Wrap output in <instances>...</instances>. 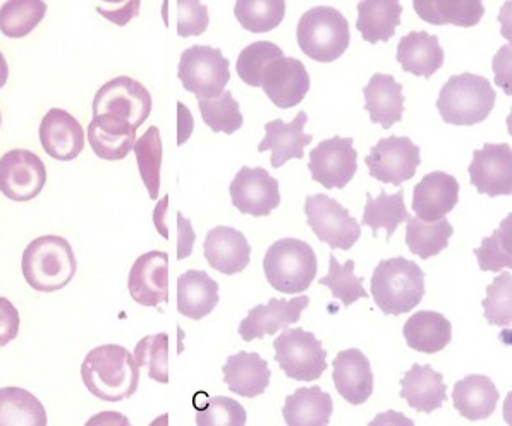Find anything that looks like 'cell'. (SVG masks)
Listing matches in <instances>:
<instances>
[{
  "label": "cell",
  "mask_w": 512,
  "mask_h": 426,
  "mask_svg": "<svg viewBox=\"0 0 512 426\" xmlns=\"http://www.w3.org/2000/svg\"><path fill=\"white\" fill-rule=\"evenodd\" d=\"M224 382L234 394L241 397L262 396L270 385L269 363L263 360L258 353H246L239 351L234 356L227 358V363L222 368Z\"/></svg>",
  "instance_id": "4316f807"
},
{
  "label": "cell",
  "mask_w": 512,
  "mask_h": 426,
  "mask_svg": "<svg viewBox=\"0 0 512 426\" xmlns=\"http://www.w3.org/2000/svg\"><path fill=\"white\" fill-rule=\"evenodd\" d=\"M219 303V284L203 270H188L177 279V311L191 320H202Z\"/></svg>",
  "instance_id": "83f0119b"
},
{
  "label": "cell",
  "mask_w": 512,
  "mask_h": 426,
  "mask_svg": "<svg viewBox=\"0 0 512 426\" xmlns=\"http://www.w3.org/2000/svg\"><path fill=\"white\" fill-rule=\"evenodd\" d=\"M511 226L512 215L509 213L506 219L502 220L499 229L494 231L492 236L483 239L480 248H476L475 256L483 272L497 274L502 268L511 270Z\"/></svg>",
  "instance_id": "b9f144b4"
},
{
  "label": "cell",
  "mask_w": 512,
  "mask_h": 426,
  "mask_svg": "<svg viewBox=\"0 0 512 426\" xmlns=\"http://www.w3.org/2000/svg\"><path fill=\"white\" fill-rule=\"evenodd\" d=\"M21 267L31 289L38 293H55L74 279L78 262L68 239L49 234L28 244Z\"/></svg>",
  "instance_id": "7a4b0ae2"
},
{
  "label": "cell",
  "mask_w": 512,
  "mask_h": 426,
  "mask_svg": "<svg viewBox=\"0 0 512 426\" xmlns=\"http://www.w3.org/2000/svg\"><path fill=\"white\" fill-rule=\"evenodd\" d=\"M263 272L275 291L282 294L305 293L317 277V253L301 239H279L263 258Z\"/></svg>",
  "instance_id": "5b68a950"
},
{
  "label": "cell",
  "mask_w": 512,
  "mask_h": 426,
  "mask_svg": "<svg viewBox=\"0 0 512 426\" xmlns=\"http://www.w3.org/2000/svg\"><path fill=\"white\" fill-rule=\"evenodd\" d=\"M246 409L243 404L231 397H210L205 408H198L196 425L198 426H244Z\"/></svg>",
  "instance_id": "7dc6e473"
},
{
  "label": "cell",
  "mask_w": 512,
  "mask_h": 426,
  "mask_svg": "<svg viewBox=\"0 0 512 426\" xmlns=\"http://www.w3.org/2000/svg\"><path fill=\"white\" fill-rule=\"evenodd\" d=\"M47 184V169L37 153L11 150L0 159V193L9 200H35Z\"/></svg>",
  "instance_id": "7c38bea8"
},
{
  "label": "cell",
  "mask_w": 512,
  "mask_h": 426,
  "mask_svg": "<svg viewBox=\"0 0 512 426\" xmlns=\"http://www.w3.org/2000/svg\"><path fill=\"white\" fill-rule=\"evenodd\" d=\"M306 122H308V114L299 112L293 121L287 122L282 119H275L265 124V138L258 145V152H272L270 164L274 169H279L282 165L293 159H303L305 155V147L313 141L311 134H306Z\"/></svg>",
  "instance_id": "44dd1931"
},
{
  "label": "cell",
  "mask_w": 512,
  "mask_h": 426,
  "mask_svg": "<svg viewBox=\"0 0 512 426\" xmlns=\"http://www.w3.org/2000/svg\"><path fill=\"white\" fill-rule=\"evenodd\" d=\"M425 296V272L399 256L378 263L372 275V298L385 315L399 317L420 305Z\"/></svg>",
  "instance_id": "3957f363"
},
{
  "label": "cell",
  "mask_w": 512,
  "mask_h": 426,
  "mask_svg": "<svg viewBox=\"0 0 512 426\" xmlns=\"http://www.w3.org/2000/svg\"><path fill=\"white\" fill-rule=\"evenodd\" d=\"M401 397L406 399L409 408L418 413H433L444 406L447 399V385L444 377L435 372L430 365L411 366L401 380Z\"/></svg>",
  "instance_id": "f1b7e54d"
},
{
  "label": "cell",
  "mask_w": 512,
  "mask_h": 426,
  "mask_svg": "<svg viewBox=\"0 0 512 426\" xmlns=\"http://www.w3.org/2000/svg\"><path fill=\"white\" fill-rule=\"evenodd\" d=\"M332 368V380L344 401L361 406L372 397V365L360 349L341 351L332 361Z\"/></svg>",
  "instance_id": "7402d4cb"
},
{
  "label": "cell",
  "mask_w": 512,
  "mask_h": 426,
  "mask_svg": "<svg viewBox=\"0 0 512 426\" xmlns=\"http://www.w3.org/2000/svg\"><path fill=\"white\" fill-rule=\"evenodd\" d=\"M167 205H169V196H165L164 200L159 201V205H157V210L153 213V222H155V227L159 229L160 236L162 238H169V229L164 224L165 217H167Z\"/></svg>",
  "instance_id": "11a10c76"
},
{
  "label": "cell",
  "mask_w": 512,
  "mask_h": 426,
  "mask_svg": "<svg viewBox=\"0 0 512 426\" xmlns=\"http://www.w3.org/2000/svg\"><path fill=\"white\" fill-rule=\"evenodd\" d=\"M494 73L497 85L511 97V45H504L494 57Z\"/></svg>",
  "instance_id": "816d5d0a"
},
{
  "label": "cell",
  "mask_w": 512,
  "mask_h": 426,
  "mask_svg": "<svg viewBox=\"0 0 512 426\" xmlns=\"http://www.w3.org/2000/svg\"><path fill=\"white\" fill-rule=\"evenodd\" d=\"M310 305L308 296L293 299H270L269 305L251 308L248 317L239 323V335L244 342L263 339L265 335H274L293 323H298L301 313Z\"/></svg>",
  "instance_id": "ac0fdd59"
},
{
  "label": "cell",
  "mask_w": 512,
  "mask_h": 426,
  "mask_svg": "<svg viewBox=\"0 0 512 426\" xmlns=\"http://www.w3.org/2000/svg\"><path fill=\"white\" fill-rule=\"evenodd\" d=\"M365 277L354 275V260L341 265L334 255H330L329 274L324 279L318 280L320 286L329 287L332 291V298L341 299L344 308L356 303L358 299H366L370 294L366 293L363 287Z\"/></svg>",
  "instance_id": "60d3db41"
},
{
  "label": "cell",
  "mask_w": 512,
  "mask_h": 426,
  "mask_svg": "<svg viewBox=\"0 0 512 426\" xmlns=\"http://www.w3.org/2000/svg\"><path fill=\"white\" fill-rule=\"evenodd\" d=\"M42 402L21 387L0 389V426H47Z\"/></svg>",
  "instance_id": "e575fe53"
},
{
  "label": "cell",
  "mask_w": 512,
  "mask_h": 426,
  "mask_svg": "<svg viewBox=\"0 0 512 426\" xmlns=\"http://www.w3.org/2000/svg\"><path fill=\"white\" fill-rule=\"evenodd\" d=\"M177 6V35L181 38L200 37L207 31L208 7L198 0H179Z\"/></svg>",
  "instance_id": "c3c4849f"
},
{
  "label": "cell",
  "mask_w": 512,
  "mask_h": 426,
  "mask_svg": "<svg viewBox=\"0 0 512 426\" xmlns=\"http://www.w3.org/2000/svg\"><path fill=\"white\" fill-rule=\"evenodd\" d=\"M512 275L511 272H502L495 277L494 282L487 287V298L483 299L482 306L485 318L490 325L497 327H511Z\"/></svg>",
  "instance_id": "bcb514c9"
},
{
  "label": "cell",
  "mask_w": 512,
  "mask_h": 426,
  "mask_svg": "<svg viewBox=\"0 0 512 426\" xmlns=\"http://www.w3.org/2000/svg\"><path fill=\"white\" fill-rule=\"evenodd\" d=\"M499 389L492 378L485 375H468L454 385L452 402L458 413L470 421L487 420L495 413L499 402Z\"/></svg>",
  "instance_id": "f546056e"
},
{
  "label": "cell",
  "mask_w": 512,
  "mask_h": 426,
  "mask_svg": "<svg viewBox=\"0 0 512 426\" xmlns=\"http://www.w3.org/2000/svg\"><path fill=\"white\" fill-rule=\"evenodd\" d=\"M403 6L397 0H363L356 28L368 43L389 42L401 25Z\"/></svg>",
  "instance_id": "1f68e13d"
},
{
  "label": "cell",
  "mask_w": 512,
  "mask_h": 426,
  "mask_svg": "<svg viewBox=\"0 0 512 426\" xmlns=\"http://www.w3.org/2000/svg\"><path fill=\"white\" fill-rule=\"evenodd\" d=\"M396 59L404 73L430 80L444 66L445 55L435 35L427 31H411L399 40Z\"/></svg>",
  "instance_id": "484cf974"
},
{
  "label": "cell",
  "mask_w": 512,
  "mask_h": 426,
  "mask_svg": "<svg viewBox=\"0 0 512 426\" xmlns=\"http://www.w3.org/2000/svg\"><path fill=\"white\" fill-rule=\"evenodd\" d=\"M0 126H2V114H0Z\"/></svg>",
  "instance_id": "6f0895ef"
},
{
  "label": "cell",
  "mask_w": 512,
  "mask_h": 426,
  "mask_svg": "<svg viewBox=\"0 0 512 426\" xmlns=\"http://www.w3.org/2000/svg\"><path fill=\"white\" fill-rule=\"evenodd\" d=\"M234 16L244 30L251 33H269L281 25L286 16L284 0H238Z\"/></svg>",
  "instance_id": "ab89813d"
},
{
  "label": "cell",
  "mask_w": 512,
  "mask_h": 426,
  "mask_svg": "<svg viewBox=\"0 0 512 426\" xmlns=\"http://www.w3.org/2000/svg\"><path fill=\"white\" fill-rule=\"evenodd\" d=\"M406 244L413 255L421 260H428L439 255L449 246V239L454 234V227L449 220L440 219L437 222H423L418 217L408 215L406 219Z\"/></svg>",
  "instance_id": "d590c367"
},
{
  "label": "cell",
  "mask_w": 512,
  "mask_h": 426,
  "mask_svg": "<svg viewBox=\"0 0 512 426\" xmlns=\"http://www.w3.org/2000/svg\"><path fill=\"white\" fill-rule=\"evenodd\" d=\"M47 14L43 0H7L0 6V33L7 38H25Z\"/></svg>",
  "instance_id": "74e56055"
},
{
  "label": "cell",
  "mask_w": 512,
  "mask_h": 426,
  "mask_svg": "<svg viewBox=\"0 0 512 426\" xmlns=\"http://www.w3.org/2000/svg\"><path fill=\"white\" fill-rule=\"evenodd\" d=\"M177 114H179V136H177V145H184L189 140V134L193 133L195 122L193 117L186 109V105L177 104Z\"/></svg>",
  "instance_id": "db71d44e"
},
{
  "label": "cell",
  "mask_w": 512,
  "mask_h": 426,
  "mask_svg": "<svg viewBox=\"0 0 512 426\" xmlns=\"http://www.w3.org/2000/svg\"><path fill=\"white\" fill-rule=\"evenodd\" d=\"M234 207L244 215L267 217L281 205L279 181L262 167H243L229 186Z\"/></svg>",
  "instance_id": "5bb4252c"
},
{
  "label": "cell",
  "mask_w": 512,
  "mask_h": 426,
  "mask_svg": "<svg viewBox=\"0 0 512 426\" xmlns=\"http://www.w3.org/2000/svg\"><path fill=\"white\" fill-rule=\"evenodd\" d=\"M458 203V179L447 172H430L413 189V210L423 222L445 219Z\"/></svg>",
  "instance_id": "ffe728a7"
},
{
  "label": "cell",
  "mask_w": 512,
  "mask_h": 426,
  "mask_svg": "<svg viewBox=\"0 0 512 426\" xmlns=\"http://www.w3.org/2000/svg\"><path fill=\"white\" fill-rule=\"evenodd\" d=\"M408 210L404 205V189H399L396 195H387L380 191L378 198L366 195L365 213L361 219V226L370 227L373 238H377L378 231H387V241H391L397 227L408 219Z\"/></svg>",
  "instance_id": "8d00e7d4"
},
{
  "label": "cell",
  "mask_w": 512,
  "mask_h": 426,
  "mask_svg": "<svg viewBox=\"0 0 512 426\" xmlns=\"http://www.w3.org/2000/svg\"><path fill=\"white\" fill-rule=\"evenodd\" d=\"M284 52L281 47H277L272 42H255L248 45L243 52L239 54L238 62H236V71L241 80L248 86L260 88L262 86V76L265 69L277 61L282 59Z\"/></svg>",
  "instance_id": "ee69618b"
},
{
  "label": "cell",
  "mask_w": 512,
  "mask_h": 426,
  "mask_svg": "<svg viewBox=\"0 0 512 426\" xmlns=\"http://www.w3.org/2000/svg\"><path fill=\"white\" fill-rule=\"evenodd\" d=\"M298 45L303 54L317 62H334L351 42L348 19L330 6L311 7L298 23Z\"/></svg>",
  "instance_id": "8992f818"
},
{
  "label": "cell",
  "mask_w": 512,
  "mask_h": 426,
  "mask_svg": "<svg viewBox=\"0 0 512 426\" xmlns=\"http://www.w3.org/2000/svg\"><path fill=\"white\" fill-rule=\"evenodd\" d=\"M128 289L136 303L157 308L169 303V255L148 251L141 255L129 272Z\"/></svg>",
  "instance_id": "2e32d148"
},
{
  "label": "cell",
  "mask_w": 512,
  "mask_h": 426,
  "mask_svg": "<svg viewBox=\"0 0 512 426\" xmlns=\"http://www.w3.org/2000/svg\"><path fill=\"white\" fill-rule=\"evenodd\" d=\"M470 181L478 193L490 196L512 195V150L507 143H487L473 152L468 167Z\"/></svg>",
  "instance_id": "9a60e30c"
},
{
  "label": "cell",
  "mask_w": 512,
  "mask_h": 426,
  "mask_svg": "<svg viewBox=\"0 0 512 426\" xmlns=\"http://www.w3.org/2000/svg\"><path fill=\"white\" fill-rule=\"evenodd\" d=\"M365 110L373 124L391 129L396 122L403 121V85L397 83L392 74H373L372 80L363 88Z\"/></svg>",
  "instance_id": "d4e9b609"
},
{
  "label": "cell",
  "mask_w": 512,
  "mask_h": 426,
  "mask_svg": "<svg viewBox=\"0 0 512 426\" xmlns=\"http://www.w3.org/2000/svg\"><path fill=\"white\" fill-rule=\"evenodd\" d=\"M365 164L373 179L401 186L415 177L421 164V150L408 136L382 138L366 157Z\"/></svg>",
  "instance_id": "8fae6325"
},
{
  "label": "cell",
  "mask_w": 512,
  "mask_h": 426,
  "mask_svg": "<svg viewBox=\"0 0 512 426\" xmlns=\"http://www.w3.org/2000/svg\"><path fill=\"white\" fill-rule=\"evenodd\" d=\"M334 411L330 394L320 387H301L289 396L282 416L289 426H327Z\"/></svg>",
  "instance_id": "d6a6232c"
},
{
  "label": "cell",
  "mask_w": 512,
  "mask_h": 426,
  "mask_svg": "<svg viewBox=\"0 0 512 426\" xmlns=\"http://www.w3.org/2000/svg\"><path fill=\"white\" fill-rule=\"evenodd\" d=\"M495 100L494 86L487 78L464 73L451 76L442 86L437 109L447 124L475 126L492 114Z\"/></svg>",
  "instance_id": "277c9868"
},
{
  "label": "cell",
  "mask_w": 512,
  "mask_h": 426,
  "mask_svg": "<svg viewBox=\"0 0 512 426\" xmlns=\"http://www.w3.org/2000/svg\"><path fill=\"white\" fill-rule=\"evenodd\" d=\"M203 255L208 265L220 274L234 275L250 265L251 246L243 232L234 227L219 226L208 231Z\"/></svg>",
  "instance_id": "603a6c76"
},
{
  "label": "cell",
  "mask_w": 512,
  "mask_h": 426,
  "mask_svg": "<svg viewBox=\"0 0 512 426\" xmlns=\"http://www.w3.org/2000/svg\"><path fill=\"white\" fill-rule=\"evenodd\" d=\"M310 74L305 64L294 57H282L272 62L262 76L263 92L279 109H293L310 92Z\"/></svg>",
  "instance_id": "e0dca14e"
},
{
  "label": "cell",
  "mask_w": 512,
  "mask_h": 426,
  "mask_svg": "<svg viewBox=\"0 0 512 426\" xmlns=\"http://www.w3.org/2000/svg\"><path fill=\"white\" fill-rule=\"evenodd\" d=\"M177 227H179V239H177V260H184L191 255L195 244V231L183 213L177 215Z\"/></svg>",
  "instance_id": "f5cc1de1"
},
{
  "label": "cell",
  "mask_w": 512,
  "mask_h": 426,
  "mask_svg": "<svg viewBox=\"0 0 512 426\" xmlns=\"http://www.w3.org/2000/svg\"><path fill=\"white\" fill-rule=\"evenodd\" d=\"M135 361L140 368H147L148 377L167 384L169 382V337L164 332L143 337L135 347Z\"/></svg>",
  "instance_id": "f6af8a7d"
},
{
  "label": "cell",
  "mask_w": 512,
  "mask_h": 426,
  "mask_svg": "<svg viewBox=\"0 0 512 426\" xmlns=\"http://www.w3.org/2000/svg\"><path fill=\"white\" fill-rule=\"evenodd\" d=\"M416 14L430 25H454L471 28L485 14L482 0H415Z\"/></svg>",
  "instance_id": "836d02e7"
},
{
  "label": "cell",
  "mask_w": 512,
  "mask_h": 426,
  "mask_svg": "<svg viewBox=\"0 0 512 426\" xmlns=\"http://www.w3.org/2000/svg\"><path fill=\"white\" fill-rule=\"evenodd\" d=\"M140 0H128V2H117L110 6H97V13L102 18L107 19L110 23L117 26L128 25L131 19L136 18L140 14Z\"/></svg>",
  "instance_id": "f907efd6"
},
{
  "label": "cell",
  "mask_w": 512,
  "mask_h": 426,
  "mask_svg": "<svg viewBox=\"0 0 512 426\" xmlns=\"http://www.w3.org/2000/svg\"><path fill=\"white\" fill-rule=\"evenodd\" d=\"M19 313L9 299L0 296V347L13 342L19 334Z\"/></svg>",
  "instance_id": "681fc988"
},
{
  "label": "cell",
  "mask_w": 512,
  "mask_h": 426,
  "mask_svg": "<svg viewBox=\"0 0 512 426\" xmlns=\"http://www.w3.org/2000/svg\"><path fill=\"white\" fill-rule=\"evenodd\" d=\"M136 162L140 169V176L143 184L147 188L148 195L152 200L159 198L160 191V172H162V157H164V148H162V136L157 126L148 128L136 140L135 148Z\"/></svg>",
  "instance_id": "f35d334b"
},
{
  "label": "cell",
  "mask_w": 512,
  "mask_h": 426,
  "mask_svg": "<svg viewBox=\"0 0 512 426\" xmlns=\"http://www.w3.org/2000/svg\"><path fill=\"white\" fill-rule=\"evenodd\" d=\"M7 80H9V64L4 54L0 52V90L6 86Z\"/></svg>",
  "instance_id": "9f6ffc18"
},
{
  "label": "cell",
  "mask_w": 512,
  "mask_h": 426,
  "mask_svg": "<svg viewBox=\"0 0 512 426\" xmlns=\"http://www.w3.org/2000/svg\"><path fill=\"white\" fill-rule=\"evenodd\" d=\"M136 129L121 117L95 116L88 126V141L98 159H126L136 145Z\"/></svg>",
  "instance_id": "cb8c5ba5"
},
{
  "label": "cell",
  "mask_w": 512,
  "mask_h": 426,
  "mask_svg": "<svg viewBox=\"0 0 512 426\" xmlns=\"http://www.w3.org/2000/svg\"><path fill=\"white\" fill-rule=\"evenodd\" d=\"M152 95L140 81L117 76L107 81L93 98V117L109 114L128 121L133 128L145 124L152 112Z\"/></svg>",
  "instance_id": "30bf717a"
},
{
  "label": "cell",
  "mask_w": 512,
  "mask_h": 426,
  "mask_svg": "<svg viewBox=\"0 0 512 426\" xmlns=\"http://www.w3.org/2000/svg\"><path fill=\"white\" fill-rule=\"evenodd\" d=\"M45 153L59 162L78 159L85 148L83 126L68 110L50 109L38 129Z\"/></svg>",
  "instance_id": "d6986e66"
},
{
  "label": "cell",
  "mask_w": 512,
  "mask_h": 426,
  "mask_svg": "<svg viewBox=\"0 0 512 426\" xmlns=\"http://www.w3.org/2000/svg\"><path fill=\"white\" fill-rule=\"evenodd\" d=\"M308 226L332 250L348 251L361 238V226L348 208L327 195L308 196L305 203Z\"/></svg>",
  "instance_id": "9c48e42d"
},
{
  "label": "cell",
  "mask_w": 512,
  "mask_h": 426,
  "mask_svg": "<svg viewBox=\"0 0 512 426\" xmlns=\"http://www.w3.org/2000/svg\"><path fill=\"white\" fill-rule=\"evenodd\" d=\"M203 121L214 133L234 134L243 128L244 117L238 100L231 92H224L220 97L198 102Z\"/></svg>",
  "instance_id": "7bdbcfd3"
},
{
  "label": "cell",
  "mask_w": 512,
  "mask_h": 426,
  "mask_svg": "<svg viewBox=\"0 0 512 426\" xmlns=\"http://www.w3.org/2000/svg\"><path fill=\"white\" fill-rule=\"evenodd\" d=\"M353 138L334 136L310 152L311 177L325 189H344L358 172V152Z\"/></svg>",
  "instance_id": "4fadbf2b"
},
{
  "label": "cell",
  "mask_w": 512,
  "mask_h": 426,
  "mask_svg": "<svg viewBox=\"0 0 512 426\" xmlns=\"http://www.w3.org/2000/svg\"><path fill=\"white\" fill-rule=\"evenodd\" d=\"M275 361L287 377L315 382L327 370V351L315 334L286 327L274 341Z\"/></svg>",
  "instance_id": "ba28073f"
},
{
  "label": "cell",
  "mask_w": 512,
  "mask_h": 426,
  "mask_svg": "<svg viewBox=\"0 0 512 426\" xmlns=\"http://www.w3.org/2000/svg\"><path fill=\"white\" fill-rule=\"evenodd\" d=\"M231 62L220 49L208 45H193L184 50L179 61L177 76L186 92L198 100H212L226 92L231 80Z\"/></svg>",
  "instance_id": "52a82bcc"
},
{
  "label": "cell",
  "mask_w": 512,
  "mask_h": 426,
  "mask_svg": "<svg viewBox=\"0 0 512 426\" xmlns=\"http://www.w3.org/2000/svg\"><path fill=\"white\" fill-rule=\"evenodd\" d=\"M81 378L88 392L100 401H126L138 390L140 366L126 347L105 344L86 354Z\"/></svg>",
  "instance_id": "6da1fadb"
},
{
  "label": "cell",
  "mask_w": 512,
  "mask_h": 426,
  "mask_svg": "<svg viewBox=\"0 0 512 426\" xmlns=\"http://www.w3.org/2000/svg\"><path fill=\"white\" fill-rule=\"evenodd\" d=\"M404 339L418 353L444 351L452 341V323L437 311H418L404 323Z\"/></svg>",
  "instance_id": "4dcf8cb0"
}]
</instances>
